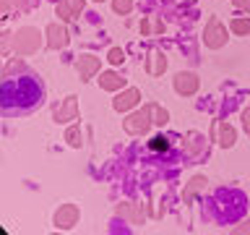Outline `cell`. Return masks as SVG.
<instances>
[{"label": "cell", "instance_id": "cell-1", "mask_svg": "<svg viewBox=\"0 0 250 235\" xmlns=\"http://www.w3.org/2000/svg\"><path fill=\"white\" fill-rule=\"evenodd\" d=\"M0 99H3V113L13 115V113H29L42 105L44 99V89L39 84L37 76L31 73H21V76H11L3 81L0 89Z\"/></svg>", "mask_w": 250, "mask_h": 235}, {"label": "cell", "instance_id": "cell-2", "mask_svg": "<svg viewBox=\"0 0 250 235\" xmlns=\"http://www.w3.org/2000/svg\"><path fill=\"white\" fill-rule=\"evenodd\" d=\"M151 146H154V149H167V139H154Z\"/></svg>", "mask_w": 250, "mask_h": 235}]
</instances>
